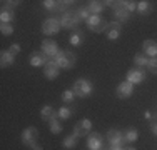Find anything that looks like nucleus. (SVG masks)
Here are the masks:
<instances>
[{"instance_id": "f257e3e1", "label": "nucleus", "mask_w": 157, "mask_h": 150, "mask_svg": "<svg viewBox=\"0 0 157 150\" xmlns=\"http://www.w3.org/2000/svg\"><path fill=\"white\" fill-rule=\"evenodd\" d=\"M72 90H74V93H75V97L85 99V97H89L94 92V85H92V82L87 80V78H77L72 85Z\"/></svg>"}, {"instance_id": "f03ea898", "label": "nucleus", "mask_w": 157, "mask_h": 150, "mask_svg": "<svg viewBox=\"0 0 157 150\" xmlns=\"http://www.w3.org/2000/svg\"><path fill=\"white\" fill-rule=\"evenodd\" d=\"M55 62L60 65V69H72L75 65V54L70 50H60L57 55H55Z\"/></svg>"}, {"instance_id": "7ed1b4c3", "label": "nucleus", "mask_w": 157, "mask_h": 150, "mask_svg": "<svg viewBox=\"0 0 157 150\" xmlns=\"http://www.w3.org/2000/svg\"><path fill=\"white\" fill-rule=\"evenodd\" d=\"M87 24V28L89 30H92V32H95V33H100V32H104L107 27V22L104 20L100 15H90L89 17V20L85 22Z\"/></svg>"}, {"instance_id": "20e7f679", "label": "nucleus", "mask_w": 157, "mask_h": 150, "mask_svg": "<svg viewBox=\"0 0 157 150\" xmlns=\"http://www.w3.org/2000/svg\"><path fill=\"white\" fill-rule=\"evenodd\" d=\"M60 27H62L60 20H57V18H47L42 24V32H44V35L50 37V35H55V33L60 32Z\"/></svg>"}, {"instance_id": "39448f33", "label": "nucleus", "mask_w": 157, "mask_h": 150, "mask_svg": "<svg viewBox=\"0 0 157 150\" xmlns=\"http://www.w3.org/2000/svg\"><path fill=\"white\" fill-rule=\"evenodd\" d=\"M37 140H39V130L35 127H27L22 132V142H24V145L32 148L33 145H37Z\"/></svg>"}, {"instance_id": "423d86ee", "label": "nucleus", "mask_w": 157, "mask_h": 150, "mask_svg": "<svg viewBox=\"0 0 157 150\" xmlns=\"http://www.w3.org/2000/svg\"><path fill=\"white\" fill-rule=\"evenodd\" d=\"M105 137H107V142L110 144V147H122V145L125 144L124 132H121V130H117V129H110Z\"/></svg>"}, {"instance_id": "0eeeda50", "label": "nucleus", "mask_w": 157, "mask_h": 150, "mask_svg": "<svg viewBox=\"0 0 157 150\" xmlns=\"http://www.w3.org/2000/svg\"><path fill=\"white\" fill-rule=\"evenodd\" d=\"M90 130H92V122L89 118H80L74 127V133L77 137H87V135H90Z\"/></svg>"}, {"instance_id": "6e6552de", "label": "nucleus", "mask_w": 157, "mask_h": 150, "mask_svg": "<svg viewBox=\"0 0 157 150\" xmlns=\"http://www.w3.org/2000/svg\"><path fill=\"white\" fill-rule=\"evenodd\" d=\"M60 24H62L63 28H77L78 24H80V20L77 18V13L75 12L67 10V12H63V15H62Z\"/></svg>"}, {"instance_id": "1a4fd4ad", "label": "nucleus", "mask_w": 157, "mask_h": 150, "mask_svg": "<svg viewBox=\"0 0 157 150\" xmlns=\"http://www.w3.org/2000/svg\"><path fill=\"white\" fill-rule=\"evenodd\" d=\"M59 73H60V65L54 58H50L45 63V67H44V75H45L48 80H54V78L59 77Z\"/></svg>"}, {"instance_id": "9d476101", "label": "nucleus", "mask_w": 157, "mask_h": 150, "mask_svg": "<svg viewBox=\"0 0 157 150\" xmlns=\"http://www.w3.org/2000/svg\"><path fill=\"white\" fill-rule=\"evenodd\" d=\"M42 52L47 55L48 58H52V57L55 58V55H57L60 50H59V45H57V42H55V40L45 39V40L42 42Z\"/></svg>"}, {"instance_id": "9b49d317", "label": "nucleus", "mask_w": 157, "mask_h": 150, "mask_svg": "<svg viewBox=\"0 0 157 150\" xmlns=\"http://www.w3.org/2000/svg\"><path fill=\"white\" fill-rule=\"evenodd\" d=\"M104 33L107 35L109 40H117L119 37H121V33H122V25L119 24V22H110V24H107Z\"/></svg>"}, {"instance_id": "f8f14e48", "label": "nucleus", "mask_w": 157, "mask_h": 150, "mask_svg": "<svg viewBox=\"0 0 157 150\" xmlns=\"http://www.w3.org/2000/svg\"><path fill=\"white\" fill-rule=\"evenodd\" d=\"M127 82H130V84H142V82L145 80V73H144V70H140V69H137V67H134V69H130L129 72H127Z\"/></svg>"}, {"instance_id": "ddd939ff", "label": "nucleus", "mask_w": 157, "mask_h": 150, "mask_svg": "<svg viewBox=\"0 0 157 150\" xmlns=\"http://www.w3.org/2000/svg\"><path fill=\"white\" fill-rule=\"evenodd\" d=\"M115 93H117L119 99H129L130 95L134 93V85L130 84V82H121V84L117 85V90H115Z\"/></svg>"}, {"instance_id": "4468645a", "label": "nucleus", "mask_w": 157, "mask_h": 150, "mask_svg": "<svg viewBox=\"0 0 157 150\" xmlns=\"http://www.w3.org/2000/svg\"><path fill=\"white\" fill-rule=\"evenodd\" d=\"M102 145H104V138L99 132H92L87 137V147L90 150H100Z\"/></svg>"}, {"instance_id": "2eb2a0df", "label": "nucleus", "mask_w": 157, "mask_h": 150, "mask_svg": "<svg viewBox=\"0 0 157 150\" xmlns=\"http://www.w3.org/2000/svg\"><path fill=\"white\" fill-rule=\"evenodd\" d=\"M48 58L42 50L40 52H32L30 54V65L32 67H45V63L48 62Z\"/></svg>"}, {"instance_id": "dca6fc26", "label": "nucleus", "mask_w": 157, "mask_h": 150, "mask_svg": "<svg viewBox=\"0 0 157 150\" xmlns=\"http://www.w3.org/2000/svg\"><path fill=\"white\" fill-rule=\"evenodd\" d=\"M142 54L147 55L149 58L157 57V42L155 40H152V39L144 40V43H142Z\"/></svg>"}, {"instance_id": "f3484780", "label": "nucleus", "mask_w": 157, "mask_h": 150, "mask_svg": "<svg viewBox=\"0 0 157 150\" xmlns=\"http://www.w3.org/2000/svg\"><path fill=\"white\" fill-rule=\"evenodd\" d=\"M15 18V13H13V9L9 5H3L2 3V10H0V20L2 24H12V20Z\"/></svg>"}, {"instance_id": "a211bd4d", "label": "nucleus", "mask_w": 157, "mask_h": 150, "mask_svg": "<svg viewBox=\"0 0 157 150\" xmlns=\"http://www.w3.org/2000/svg\"><path fill=\"white\" fill-rule=\"evenodd\" d=\"M40 117L44 122H50V120L57 118V110H54L52 105H44L42 110H40Z\"/></svg>"}, {"instance_id": "6ab92c4d", "label": "nucleus", "mask_w": 157, "mask_h": 150, "mask_svg": "<svg viewBox=\"0 0 157 150\" xmlns=\"http://www.w3.org/2000/svg\"><path fill=\"white\" fill-rule=\"evenodd\" d=\"M13 62H15V55H12L9 50H3L2 54H0V65H2L3 69L13 65Z\"/></svg>"}, {"instance_id": "aec40b11", "label": "nucleus", "mask_w": 157, "mask_h": 150, "mask_svg": "<svg viewBox=\"0 0 157 150\" xmlns=\"http://www.w3.org/2000/svg\"><path fill=\"white\" fill-rule=\"evenodd\" d=\"M104 7H105V3L104 2H99V0H92V2H89L87 9L90 15H100V12L104 10Z\"/></svg>"}, {"instance_id": "412c9836", "label": "nucleus", "mask_w": 157, "mask_h": 150, "mask_svg": "<svg viewBox=\"0 0 157 150\" xmlns=\"http://www.w3.org/2000/svg\"><path fill=\"white\" fill-rule=\"evenodd\" d=\"M114 13H115V17H117L119 24H121V22H125V20H129V17H130V13L127 12V10L124 9V7L121 5V2H119V7L114 10Z\"/></svg>"}, {"instance_id": "4be33fe9", "label": "nucleus", "mask_w": 157, "mask_h": 150, "mask_svg": "<svg viewBox=\"0 0 157 150\" xmlns=\"http://www.w3.org/2000/svg\"><path fill=\"white\" fill-rule=\"evenodd\" d=\"M147 62H149L147 55H144V54H136L134 55V63H136L137 69H144V67H147Z\"/></svg>"}, {"instance_id": "5701e85b", "label": "nucleus", "mask_w": 157, "mask_h": 150, "mask_svg": "<svg viewBox=\"0 0 157 150\" xmlns=\"http://www.w3.org/2000/svg\"><path fill=\"white\" fill-rule=\"evenodd\" d=\"M69 42H70V45H74V47H78V45H82V42H84V33L78 32V30H75V32L70 35Z\"/></svg>"}, {"instance_id": "b1692460", "label": "nucleus", "mask_w": 157, "mask_h": 150, "mask_svg": "<svg viewBox=\"0 0 157 150\" xmlns=\"http://www.w3.org/2000/svg\"><path fill=\"white\" fill-rule=\"evenodd\" d=\"M137 138H139V132H137L136 129H127L124 132V140L127 144H132V142H136Z\"/></svg>"}, {"instance_id": "393cba45", "label": "nucleus", "mask_w": 157, "mask_h": 150, "mask_svg": "<svg viewBox=\"0 0 157 150\" xmlns=\"http://www.w3.org/2000/svg\"><path fill=\"white\" fill-rule=\"evenodd\" d=\"M77 142H78V137L75 133H72V135H69V137H65L63 138V142H62V145L65 148H74L77 145Z\"/></svg>"}, {"instance_id": "a878e982", "label": "nucleus", "mask_w": 157, "mask_h": 150, "mask_svg": "<svg viewBox=\"0 0 157 150\" xmlns=\"http://www.w3.org/2000/svg\"><path fill=\"white\" fill-rule=\"evenodd\" d=\"M75 13H77V18L80 22H87L89 17H90V12H89L87 5H85V7H78V9L75 10Z\"/></svg>"}, {"instance_id": "bb28decb", "label": "nucleus", "mask_w": 157, "mask_h": 150, "mask_svg": "<svg viewBox=\"0 0 157 150\" xmlns=\"http://www.w3.org/2000/svg\"><path fill=\"white\" fill-rule=\"evenodd\" d=\"M137 12H139L140 15H147V13H151V2H147V0L137 2Z\"/></svg>"}, {"instance_id": "cd10ccee", "label": "nucleus", "mask_w": 157, "mask_h": 150, "mask_svg": "<svg viewBox=\"0 0 157 150\" xmlns=\"http://www.w3.org/2000/svg\"><path fill=\"white\" fill-rule=\"evenodd\" d=\"M72 117V108L70 107H60L57 110V118L59 120H67Z\"/></svg>"}, {"instance_id": "c85d7f7f", "label": "nucleus", "mask_w": 157, "mask_h": 150, "mask_svg": "<svg viewBox=\"0 0 157 150\" xmlns=\"http://www.w3.org/2000/svg\"><path fill=\"white\" fill-rule=\"evenodd\" d=\"M48 129H50V132L52 133H60L62 132V123H60V120L59 118H54V120H50L48 122Z\"/></svg>"}, {"instance_id": "c756f323", "label": "nucleus", "mask_w": 157, "mask_h": 150, "mask_svg": "<svg viewBox=\"0 0 157 150\" xmlns=\"http://www.w3.org/2000/svg\"><path fill=\"white\" fill-rule=\"evenodd\" d=\"M121 5L124 7L129 13H132L134 10H137V2H134V0H121Z\"/></svg>"}, {"instance_id": "7c9ffc66", "label": "nucleus", "mask_w": 157, "mask_h": 150, "mask_svg": "<svg viewBox=\"0 0 157 150\" xmlns=\"http://www.w3.org/2000/svg\"><path fill=\"white\" fill-rule=\"evenodd\" d=\"M74 99H75V93H74V90H72V88L63 90V93H62V100H63V103H72V102H74Z\"/></svg>"}, {"instance_id": "2f4dec72", "label": "nucleus", "mask_w": 157, "mask_h": 150, "mask_svg": "<svg viewBox=\"0 0 157 150\" xmlns=\"http://www.w3.org/2000/svg\"><path fill=\"white\" fill-rule=\"evenodd\" d=\"M145 69H147L151 73L157 75V57H151V58H149V62H147V67H145Z\"/></svg>"}, {"instance_id": "473e14b6", "label": "nucleus", "mask_w": 157, "mask_h": 150, "mask_svg": "<svg viewBox=\"0 0 157 150\" xmlns=\"http://www.w3.org/2000/svg\"><path fill=\"white\" fill-rule=\"evenodd\" d=\"M0 32H2V35H12L13 33L12 24H0Z\"/></svg>"}, {"instance_id": "72a5a7b5", "label": "nucleus", "mask_w": 157, "mask_h": 150, "mask_svg": "<svg viewBox=\"0 0 157 150\" xmlns=\"http://www.w3.org/2000/svg\"><path fill=\"white\" fill-rule=\"evenodd\" d=\"M42 3L47 10H57V7H59V2H55V0H44Z\"/></svg>"}, {"instance_id": "f704fd0d", "label": "nucleus", "mask_w": 157, "mask_h": 150, "mask_svg": "<svg viewBox=\"0 0 157 150\" xmlns=\"http://www.w3.org/2000/svg\"><path fill=\"white\" fill-rule=\"evenodd\" d=\"M9 52H10L12 55H17V54H20V45H18V43H13V45H10Z\"/></svg>"}, {"instance_id": "c9c22d12", "label": "nucleus", "mask_w": 157, "mask_h": 150, "mask_svg": "<svg viewBox=\"0 0 157 150\" xmlns=\"http://www.w3.org/2000/svg\"><path fill=\"white\" fill-rule=\"evenodd\" d=\"M151 132L154 135H157V117L151 120Z\"/></svg>"}, {"instance_id": "e433bc0d", "label": "nucleus", "mask_w": 157, "mask_h": 150, "mask_svg": "<svg viewBox=\"0 0 157 150\" xmlns=\"http://www.w3.org/2000/svg\"><path fill=\"white\" fill-rule=\"evenodd\" d=\"M30 150H44V148H42V147H40V145H39V144H37V145H33V147H32Z\"/></svg>"}, {"instance_id": "4c0bfd02", "label": "nucleus", "mask_w": 157, "mask_h": 150, "mask_svg": "<svg viewBox=\"0 0 157 150\" xmlns=\"http://www.w3.org/2000/svg\"><path fill=\"white\" fill-rule=\"evenodd\" d=\"M107 150H122V147H109Z\"/></svg>"}, {"instance_id": "58836bf2", "label": "nucleus", "mask_w": 157, "mask_h": 150, "mask_svg": "<svg viewBox=\"0 0 157 150\" xmlns=\"http://www.w3.org/2000/svg\"><path fill=\"white\" fill-rule=\"evenodd\" d=\"M145 118H152V115H151V112H145V115H144Z\"/></svg>"}, {"instance_id": "ea45409f", "label": "nucleus", "mask_w": 157, "mask_h": 150, "mask_svg": "<svg viewBox=\"0 0 157 150\" xmlns=\"http://www.w3.org/2000/svg\"><path fill=\"white\" fill-rule=\"evenodd\" d=\"M122 150H137V148H134V147H125V148H122Z\"/></svg>"}]
</instances>
